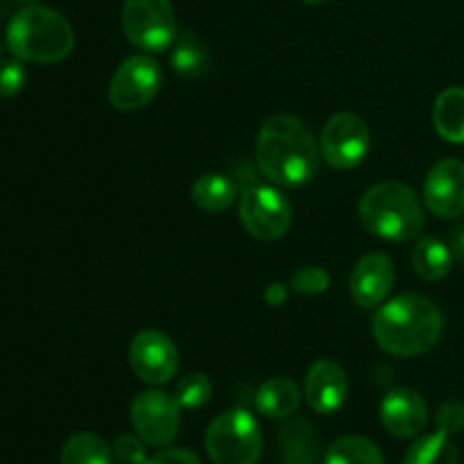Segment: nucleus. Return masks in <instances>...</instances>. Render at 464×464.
Wrapping results in <instances>:
<instances>
[{
    "mask_svg": "<svg viewBox=\"0 0 464 464\" xmlns=\"http://www.w3.org/2000/svg\"><path fill=\"white\" fill-rule=\"evenodd\" d=\"M320 143L293 113L270 116L256 136V166L275 186H304L317 175Z\"/></svg>",
    "mask_w": 464,
    "mask_h": 464,
    "instance_id": "obj_1",
    "label": "nucleus"
},
{
    "mask_svg": "<svg viewBox=\"0 0 464 464\" xmlns=\"http://www.w3.org/2000/svg\"><path fill=\"white\" fill-rule=\"evenodd\" d=\"M444 315L438 304L420 293L385 299L372 317V335L383 352L412 358L438 347Z\"/></svg>",
    "mask_w": 464,
    "mask_h": 464,
    "instance_id": "obj_2",
    "label": "nucleus"
},
{
    "mask_svg": "<svg viewBox=\"0 0 464 464\" xmlns=\"http://www.w3.org/2000/svg\"><path fill=\"white\" fill-rule=\"evenodd\" d=\"M358 220L376 238L408 243L424 231L426 204L408 184L381 181L358 202Z\"/></svg>",
    "mask_w": 464,
    "mask_h": 464,
    "instance_id": "obj_3",
    "label": "nucleus"
},
{
    "mask_svg": "<svg viewBox=\"0 0 464 464\" xmlns=\"http://www.w3.org/2000/svg\"><path fill=\"white\" fill-rule=\"evenodd\" d=\"M5 39L14 57L32 63H57L75 48L71 23L54 9L34 3L14 14Z\"/></svg>",
    "mask_w": 464,
    "mask_h": 464,
    "instance_id": "obj_4",
    "label": "nucleus"
},
{
    "mask_svg": "<svg viewBox=\"0 0 464 464\" xmlns=\"http://www.w3.org/2000/svg\"><path fill=\"white\" fill-rule=\"evenodd\" d=\"M204 447L213 464H258L263 433L252 412L231 408L208 424Z\"/></svg>",
    "mask_w": 464,
    "mask_h": 464,
    "instance_id": "obj_5",
    "label": "nucleus"
},
{
    "mask_svg": "<svg viewBox=\"0 0 464 464\" xmlns=\"http://www.w3.org/2000/svg\"><path fill=\"white\" fill-rule=\"evenodd\" d=\"M122 34L134 48L161 53L179 36L170 0H125L121 12Z\"/></svg>",
    "mask_w": 464,
    "mask_h": 464,
    "instance_id": "obj_6",
    "label": "nucleus"
},
{
    "mask_svg": "<svg viewBox=\"0 0 464 464\" xmlns=\"http://www.w3.org/2000/svg\"><path fill=\"white\" fill-rule=\"evenodd\" d=\"M240 222L258 240H279L293 225V204L272 184L245 188L238 204Z\"/></svg>",
    "mask_w": 464,
    "mask_h": 464,
    "instance_id": "obj_7",
    "label": "nucleus"
},
{
    "mask_svg": "<svg viewBox=\"0 0 464 464\" xmlns=\"http://www.w3.org/2000/svg\"><path fill=\"white\" fill-rule=\"evenodd\" d=\"M163 72L150 54H131L118 63L109 82V102L118 111H139L161 91Z\"/></svg>",
    "mask_w": 464,
    "mask_h": 464,
    "instance_id": "obj_8",
    "label": "nucleus"
},
{
    "mask_svg": "<svg viewBox=\"0 0 464 464\" xmlns=\"http://www.w3.org/2000/svg\"><path fill=\"white\" fill-rule=\"evenodd\" d=\"M320 154L335 170H349L365 161L370 152V127L352 111L335 113L326 121L320 134Z\"/></svg>",
    "mask_w": 464,
    "mask_h": 464,
    "instance_id": "obj_9",
    "label": "nucleus"
},
{
    "mask_svg": "<svg viewBox=\"0 0 464 464\" xmlns=\"http://www.w3.org/2000/svg\"><path fill=\"white\" fill-rule=\"evenodd\" d=\"M179 408L175 394L163 390H145L131 401V426L148 447L163 449L172 444L179 433Z\"/></svg>",
    "mask_w": 464,
    "mask_h": 464,
    "instance_id": "obj_10",
    "label": "nucleus"
},
{
    "mask_svg": "<svg viewBox=\"0 0 464 464\" xmlns=\"http://www.w3.org/2000/svg\"><path fill=\"white\" fill-rule=\"evenodd\" d=\"M130 365L136 379L148 385H166L179 370V352L170 335L157 329L140 331L130 344Z\"/></svg>",
    "mask_w": 464,
    "mask_h": 464,
    "instance_id": "obj_11",
    "label": "nucleus"
},
{
    "mask_svg": "<svg viewBox=\"0 0 464 464\" xmlns=\"http://www.w3.org/2000/svg\"><path fill=\"white\" fill-rule=\"evenodd\" d=\"M424 204L430 213L453 220L464 213V163L440 159L424 179Z\"/></svg>",
    "mask_w": 464,
    "mask_h": 464,
    "instance_id": "obj_12",
    "label": "nucleus"
},
{
    "mask_svg": "<svg viewBox=\"0 0 464 464\" xmlns=\"http://www.w3.org/2000/svg\"><path fill=\"white\" fill-rule=\"evenodd\" d=\"M397 281V270L388 254L372 252L365 254L353 266L349 276V293L353 304L361 308H376L390 297Z\"/></svg>",
    "mask_w": 464,
    "mask_h": 464,
    "instance_id": "obj_13",
    "label": "nucleus"
},
{
    "mask_svg": "<svg viewBox=\"0 0 464 464\" xmlns=\"http://www.w3.org/2000/svg\"><path fill=\"white\" fill-rule=\"evenodd\" d=\"M381 424L390 435L411 440L421 435L429 424V406L412 388H394L381 401Z\"/></svg>",
    "mask_w": 464,
    "mask_h": 464,
    "instance_id": "obj_14",
    "label": "nucleus"
},
{
    "mask_svg": "<svg viewBox=\"0 0 464 464\" xmlns=\"http://www.w3.org/2000/svg\"><path fill=\"white\" fill-rule=\"evenodd\" d=\"M349 394L347 372L331 358H320L308 370L304 381V397L306 403L320 415H334L344 406Z\"/></svg>",
    "mask_w": 464,
    "mask_h": 464,
    "instance_id": "obj_15",
    "label": "nucleus"
},
{
    "mask_svg": "<svg viewBox=\"0 0 464 464\" xmlns=\"http://www.w3.org/2000/svg\"><path fill=\"white\" fill-rule=\"evenodd\" d=\"M299 403H302V392H299L297 383L293 379H285V376L267 379L254 394L256 411L270 420H285V417L295 415Z\"/></svg>",
    "mask_w": 464,
    "mask_h": 464,
    "instance_id": "obj_16",
    "label": "nucleus"
},
{
    "mask_svg": "<svg viewBox=\"0 0 464 464\" xmlns=\"http://www.w3.org/2000/svg\"><path fill=\"white\" fill-rule=\"evenodd\" d=\"M236 198H238V186L222 172H207L190 186V199L195 207L207 213L227 211Z\"/></svg>",
    "mask_w": 464,
    "mask_h": 464,
    "instance_id": "obj_17",
    "label": "nucleus"
},
{
    "mask_svg": "<svg viewBox=\"0 0 464 464\" xmlns=\"http://www.w3.org/2000/svg\"><path fill=\"white\" fill-rule=\"evenodd\" d=\"M435 131L447 143H464V89L449 86L433 104Z\"/></svg>",
    "mask_w": 464,
    "mask_h": 464,
    "instance_id": "obj_18",
    "label": "nucleus"
},
{
    "mask_svg": "<svg viewBox=\"0 0 464 464\" xmlns=\"http://www.w3.org/2000/svg\"><path fill=\"white\" fill-rule=\"evenodd\" d=\"M451 249L447 243L433 236H424L415 243L412 249V267L424 281H440L451 272L453 266Z\"/></svg>",
    "mask_w": 464,
    "mask_h": 464,
    "instance_id": "obj_19",
    "label": "nucleus"
},
{
    "mask_svg": "<svg viewBox=\"0 0 464 464\" xmlns=\"http://www.w3.org/2000/svg\"><path fill=\"white\" fill-rule=\"evenodd\" d=\"M62 464H113V449L95 433H77L66 440Z\"/></svg>",
    "mask_w": 464,
    "mask_h": 464,
    "instance_id": "obj_20",
    "label": "nucleus"
},
{
    "mask_svg": "<svg viewBox=\"0 0 464 464\" xmlns=\"http://www.w3.org/2000/svg\"><path fill=\"white\" fill-rule=\"evenodd\" d=\"M403 464H458V449L451 435L435 430L411 444Z\"/></svg>",
    "mask_w": 464,
    "mask_h": 464,
    "instance_id": "obj_21",
    "label": "nucleus"
},
{
    "mask_svg": "<svg viewBox=\"0 0 464 464\" xmlns=\"http://www.w3.org/2000/svg\"><path fill=\"white\" fill-rule=\"evenodd\" d=\"M324 464H385L383 453L372 440L347 435L335 440L324 456Z\"/></svg>",
    "mask_w": 464,
    "mask_h": 464,
    "instance_id": "obj_22",
    "label": "nucleus"
},
{
    "mask_svg": "<svg viewBox=\"0 0 464 464\" xmlns=\"http://www.w3.org/2000/svg\"><path fill=\"white\" fill-rule=\"evenodd\" d=\"M170 63L175 68L177 75L186 77V80H195L202 77L208 71V53L202 45V41L195 39L193 34H181L172 44Z\"/></svg>",
    "mask_w": 464,
    "mask_h": 464,
    "instance_id": "obj_23",
    "label": "nucleus"
},
{
    "mask_svg": "<svg viewBox=\"0 0 464 464\" xmlns=\"http://www.w3.org/2000/svg\"><path fill=\"white\" fill-rule=\"evenodd\" d=\"M213 394V383L207 374L202 372H195V374H186L184 379H179L175 388V399L181 408L186 411H198L204 408L211 401Z\"/></svg>",
    "mask_w": 464,
    "mask_h": 464,
    "instance_id": "obj_24",
    "label": "nucleus"
},
{
    "mask_svg": "<svg viewBox=\"0 0 464 464\" xmlns=\"http://www.w3.org/2000/svg\"><path fill=\"white\" fill-rule=\"evenodd\" d=\"M331 285V275L324 267L317 266H306L299 267L297 272H293L290 276V290L304 297H317V295L326 293Z\"/></svg>",
    "mask_w": 464,
    "mask_h": 464,
    "instance_id": "obj_25",
    "label": "nucleus"
},
{
    "mask_svg": "<svg viewBox=\"0 0 464 464\" xmlns=\"http://www.w3.org/2000/svg\"><path fill=\"white\" fill-rule=\"evenodd\" d=\"M27 84V71L21 59L0 62V98H14Z\"/></svg>",
    "mask_w": 464,
    "mask_h": 464,
    "instance_id": "obj_26",
    "label": "nucleus"
},
{
    "mask_svg": "<svg viewBox=\"0 0 464 464\" xmlns=\"http://www.w3.org/2000/svg\"><path fill=\"white\" fill-rule=\"evenodd\" d=\"M113 458L121 464H145L148 462V453H145V442L139 435H118L113 442Z\"/></svg>",
    "mask_w": 464,
    "mask_h": 464,
    "instance_id": "obj_27",
    "label": "nucleus"
},
{
    "mask_svg": "<svg viewBox=\"0 0 464 464\" xmlns=\"http://www.w3.org/2000/svg\"><path fill=\"white\" fill-rule=\"evenodd\" d=\"M435 424L438 430L447 435H458L464 430V401L460 399H449L442 406L438 408V415H435Z\"/></svg>",
    "mask_w": 464,
    "mask_h": 464,
    "instance_id": "obj_28",
    "label": "nucleus"
},
{
    "mask_svg": "<svg viewBox=\"0 0 464 464\" xmlns=\"http://www.w3.org/2000/svg\"><path fill=\"white\" fill-rule=\"evenodd\" d=\"M145 464H202L198 453L188 451V449H163L157 456L148 458Z\"/></svg>",
    "mask_w": 464,
    "mask_h": 464,
    "instance_id": "obj_29",
    "label": "nucleus"
},
{
    "mask_svg": "<svg viewBox=\"0 0 464 464\" xmlns=\"http://www.w3.org/2000/svg\"><path fill=\"white\" fill-rule=\"evenodd\" d=\"M449 249H451L453 261L460 263L464 267V225L453 227L451 234H449Z\"/></svg>",
    "mask_w": 464,
    "mask_h": 464,
    "instance_id": "obj_30",
    "label": "nucleus"
},
{
    "mask_svg": "<svg viewBox=\"0 0 464 464\" xmlns=\"http://www.w3.org/2000/svg\"><path fill=\"white\" fill-rule=\"evenodd\" d=\"M285 297H288V288L284 284H272L266 288V302L270 306H281L285 302Z\"/></svg>",
    "mask_w": 464,
    "mask_h": 464,
    "instance_id": "obj_31",
    "label": "nucleus"
},
{
    "mask_svg": "<svg viewBox=\"0 0 464 464\" xmlns=\"http://www.w3.org/2000/svg\"><path fill=\"white\" fill-rule=\"evenodd\" d=\"M302 3H306V5H324V3H329V0H302Z\"/></svg>",
    "mask_w": 464,
    "mask_h": 464,
    "instance_id": "obj_32",
    "label": "nucleus"
},
{
    "mask_svg": "<svg viewBox=\"0 0 464 464\" xmlns=\"http://www.w3.org/2000/svg\"><path fill=\"white\" fill-rule=\"evenodd\" d=\"M18 3H36V0H18Z\"/></svg>",
    "mask_w": 464,
    "mask_h": 464,
    "instance_id": "obj_33",
    "label": "nucleus"
},
{
    "mask_svg": "<svg viewBox=\"0 0 464 464\" xmlns=\"http://www.w3.org/2000/svg\"><path fill=\"white\" fill-rule=\"evenodd\" d=\"M0 53H3V48H0Z\"/></svg>",
    "mask_w": 464,
    "mask_h": 464,
    "instance_id": "obj_34",
    "label": "nucleus"
}]
</instances>
